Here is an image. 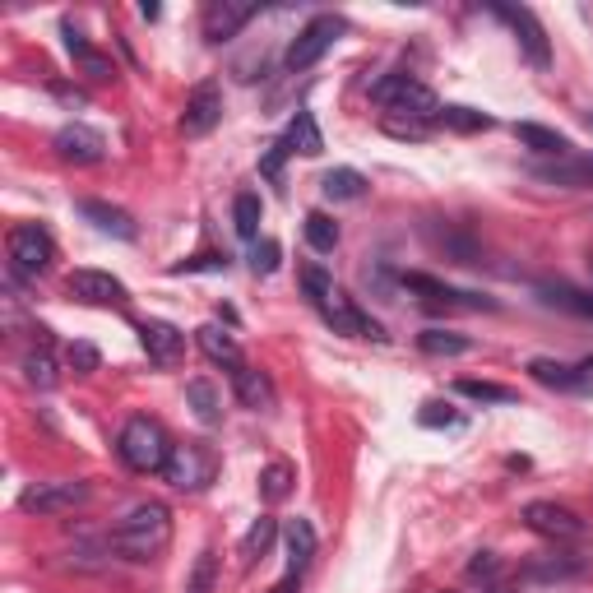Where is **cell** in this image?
Wrapping results in <instances>:
<instances>
[{"label":"cell","instance_id":"f6af8a7d","mask_svg":"<svg viewBox=\"0 0 593 593\" xmlns=\"http://www.w3.org/2000/svg\"><path fill=\"white\" fill-rule=\"evenodd\" d=\"M468 575H473V580H496V575H501L496 552H478V556H473V561H468Z\"/></svg>","mask_w":593,"mask_h":593},{"label":"cell","instance_id":"ac0fdd59","mask_svg":"<svg viewBox=\"0 0 593 593\" xmlns=\"http://www.w3.org/2000/svg\"><path fill=\"white\" fill-rule=\"evenodd\" d=\"M589 371H593V362L566 366V362H552V357H533L529 362V376L538 380V385H547V390H584V385H589Z\"/></svg>","mask_w":593,"mask_h":593},{"label":"cell","instance_id":"681fc988","mask_svg":"<svg viewBox=\"0 0 593 593\" xmlns=\"http://www.w3.org/2000/svg\"><path fill=\"white\" fill-rule=\"evenodd\" d=\"M584 121H589V130H593V116H584Z\"/></svg>","mask_w":593,"mask_h":593},{"label":"cell","instance_id":"6da1fadb","mask_svg":"<svg viewBox=\"0 0 593 593\" xmlns=\"http://www.w3.org/2000/svg\"><path fill=\"white\" fill-rule=\"evenodd\" d=\"M107 543H112L116 556H126V561H153V556H163L167 543H172V510H167L163 501L135 505L112 529Z\"/></svg>","mask_w":593,"mask_h":593},{"label":"cell","instance_id":"f35d334b","mask_svg":"<svg viewBox=\"0 0 593 593\" xmlns=\"http://www.w3.org/2000/svg\"><path fill=\"white\" fill-rule=\"evenodd\" d=\"M228 255H190L181 265H172V274H228Z\"/></svg>","mask_w":593,"mask_h":593},{"label":"cell","instance_id":"8992f818","mask_svg":"<svg viewBox=\"0 0 593 593\" xmlns=\"http://www.w3.org/2000/svg\"><path fill=\"white\" fill-rule=\"evenodd\" d=\"M339 33H343V19H334V14H316V19H311L297 38H292L288 56H283L292 75H297V70H311V65H316L320 56L334 47V42H339Z\"/></svg>","mask_w":593,"mask_h":593},{"label":"cell","instance_id":"5b68a950","mask_svg":"<svg viewBox=\"0 0 593 593\" xmlns=\"http://www.w3.org/2000/svg\"><path fill=\"white\" fill-rule=\"evenodd\" d=\"M163 478L172 482L177 492H204V487L214 482V455H209L200 441L172 445V459H167Z\"/></svg>","mask_w":593,"mask_h":593},{"label":"cell","instance_id":"ffe728a7","mask_svg":"<svg viewBox=\"0 0 593 593\" xmlns=\"http://www.w3.org/2000/svg\"><path fill=\"white\" fill-rule=\"evenodd\" d=\"M79 214L89 218L98 232H107V237L135 241V223H130V214H126V209H116V204H107V200H79Z\"/></svg>","mask_w":593,"mask_h":593},{"label":"cell","instance_id":"ba28073f","mask_svg":"<svg viewBox=\"0 0 593 593\" xmlns=\"http://www.w3.org/2000/svg\"><path fill=\"white\" fill-rule=\"evenodd\" d=\"M89 501V482H38V487H28L24 496H19V510L24 515H70L75 505Z\"/></svg>","mask_w":593,"mask_h":593},{"label":"cell","instance_id":"4316f807","mask_svg":"<svg viewBox=\"0 0 593 593\" xmlns=\"http://www.w3.org/2000/svg\"><path fill=\"white\" fill-rule=\"evenodd\" d=\"M441 126L455 130V135H478V130H492V116L478 112V107H464V102H445Z\"/></svg>","mask_w":593,"mask_h":593},{"label":"cell","instance_id":"7402d4cb","mask_svg":"<svg viewBox=\"0 0 593 593\" xmlns=\"http://www.w3.org/2000/svg\"><path fill=\"white\" fill-rule=\"evenodd\" d=\"M538 297H543L547 306H556V311H570V316H580V320H593V292L589 288H570V283H543V288H538Z\"/></svg>","mask_w":593,"mask_h":593},{"label":"cell","instance_id":"30bf717a","mask_svg":"<svg viewBox=\"0 0 593 593\" xmlns=\"http://www.w3.org/2000/svg\"><path fill=\"white\" fill-rule=\"evenodd\" d=\"M51 144H56V158H61V163H75V167H93V163L107 158V139H102L93 126H84V121L61 126Z\"/></svg>","mask_w":593,"mask_h":593},{"label":"cell","instance_id":"f1b7e54d","mask_svg":"<svg viewBox=\"0 0 593 593\" xmlns=\"http://www.w3.org/2000/svg\"><path fill=\"white\" fill-rule=\"evenodd\" d=\"M538 177L552 181V186H593V153H589V158L556 163V167H538Z\"/></svg>","mask_w":593,"mask_h":593},{"label":"cell","instance_id":"e575fe53","mask_svg":"<svg viewBox=\"0 0 593 593\" xmlns=\"http://www.w3.org/2000/svg\"><path fill=\"white\" fill-rule=\"evenodd\" d=\"M455 390L464 399H478V404H515V390H505L496 380H459Z\"/></svg>","mask_w":593,"mask_h":593},{"label":"cell","instance_id":"7c38bea8","mask_svg":"<svg viewBox=\"0 0 593 593\" xmlns=\"http://www.w3.org/2000/svg\"><path fill=\"white\" fill-rule=\"evenodd\" d=\"M65 288H70V297H79V302H89V306H126L130 302L126 283L112 274H102V269H75V274L65 278Z\"/></svg>","mask_w":593,"mask_h":593},{"label":"cell","instance_id":"44dd1931","mask_svg":"<svg viewBox=\"0 0 593 593\" xmlns=\"http://www.w3.org/2000/svg\"><path fill=\"white\" fill-rule=\"evenodd\" d=\"M515 139L524 144V149L543 153V158H570V139L561 135V130H547V126H533V121H519Z\"/></svg>","mask_w":593,"mask_h":593},{"label":"cell","instance_id":"1f68e13d","mask_svg":"<svg viewBox=\"0 0 593 593\" xmlns=\"http://www.w3.org/2000/svg\"><path fill=\"white\" fill-rule=\"evenodd\" d=\"M186 399H190V408H195V417H200L204 427H214L218 417H223V404H218V390L209 385V380H190V385H186Z\"/></svg>","mask_w":593,"mask_h":593},{"label":"cell","instance_id":"ab89813d","mask_svg":"<svg viewBox=\"0 0 593 593\" xmlns=\"http://www.w3.org/2000/svg\"><path fill=\"white\" fill-rule=\"evenodd\" d=\"M380 130H385V135H394V139H427L431 135L427 121H413V116H385V121H380Z\"/></svg>","mask_w":593,"mask_h":593},{"label":"cell","instance_id":"603a6c76","mask_svg":"<svg viewBox=\"0 0 593 593\" xmlns=\"http://www.w3.org/2000/svg\"><path fill=\"white\" fill-rule=\"evenodd\" d=\"M195 343L204 348V357H209V362H223L228 371H232V366H241V348H237V339H232L223 325L195 329Z\"/></svg>","mask_w":593,"mask_h":593},{"label":"cell","instance_id":"5bb4252c","mask_svg":"<svg viewBox=\"0 0 593 593\" xmlns=\"http://www.w3.org/2000/svg\"><path fill=\"white\" fill-rule=\"evenodd\" d=\"M399 283H404L408 292H417L427 306H473V311H496V302L473 297V292H459V288H445L441 278H431V274H399Z\"/></svg>","mask_w":593,"mask_h":593},{"label":"cell","instance_id":"277c9868","mask_svg":"<svg viewBox=\"0 0 593 593\" xmlns=\"http://www.w3.org/2000/svg\"><path fill=\"white\" fill-rule=\"evenodd\" d=\"M51 260H56V246L38 223L10 228V278H38L51 269Z\"/></svg>","mask_w":593,"mask_h":593},{"label":"cell","instance_id":"cb8c5ba5","mask_svg":"<svg viewBox=\"0 0 593 593\" xmlns=\"http://www.w3.org/2000/svg\"><path fill=\"white\" fill-rule=\"evenodd\" d=\"M19 366H24V380L33 385V390H56V380H61V366H56V357H51L47 343L28 348Z\"/></svg>","mask_w":593,"mask_h":593},{"label":"cell","instance_id":"ee69618b","mask_svg":"<svg viewBox=\"0 0 593 593\" xmlns=\"http://www.w3.org/2000/svg\"><path fill=\"white\" fill-rule=\"evenodd\" d=\"M251 269L255 274H274L278 269V241H255L251 246Z\"/></svg>","mask_w":593,"mask_h":593},{"label":"cell","instance_id":"7bdbcfd3","mask_svg":"<svg viewBox=\"0 0 593 593\" xmlns=\"http://www.w3.org/2000/svg\"><path fill=\"white\" fill-rule=\"evenodd\" d=\"M580 566H584L580 556H561V552H556L552 561H543V566H533V575H543V580H552V575H556V580H561V575H575Z\"/></svg>","mask_w":593,"mask_h":593},{"label":"cell","instance_id":"bcb514c9","mask_svg":"<svg viewBox=\"0 0 593 593\" xmlns=\"http://www.w3.org/2000/svg\"><path fill=\"white\" fill-rule=\"evenodd\" d=\"M288 144H283V139H278V144H269V153H265V163H260V172H265L269 181H278V172H283V158H288Z\"/></svg>","mask_w":593,"mask_h":593},{"label":"cell","instance_id":"c3c4849f","mask_svg":"<svg viewBox=\"0 0 593 593\" xmlns=\"http://www.w3.org/2000/svg\"><path fill=\"white\" fill-rule=\"evenodd\" d=\"M292 589H297V575H288L283 584H274V593H292Z\"/></svg>","mask_w":593,"mask_h":593},{"label":"cell","instance_id":"52a82bcc","mask_svg":"<svg viewBox=\"0 0 593 593\" xmlns=\"http://www.w3.org/2000/svg\"><path fill=\"white\" fill-rule=\"evenodd\" d=\"M524 524H529L533 533L552 538V543H580L584 533H589V524H584L570 505H556V501H529L524 505Z\"/></svg>","mask_w":593,"mask_h":593},{"label":"cell","instance_id":"d590c367","mask_svg":"<svg viewBox=\"0 0 593 593\" xmlns=\"http://www.w3.org/2000/svg\"><path fill=\"white\" fill-rule=\"evenodd\" d=\"M288 492H292V468L269 464L265 473H260V496H265L269 505H278V501H288Z\"/></svg>","mask_w":593,"mask_h":593},{"label":"cell","instance_id":"d4e9b609","mask_svg":"<svg viewBox=\"0 0 593 593\" xmlns=\"http://www.w3.org/2000/svg\"><path fill=\"white\" fill-rule=\"evenodd\" d=\"M283 144H288L292 153H306V158L325 153V135H320L316 116H311V112H297V116H292V126H288V135H283Z\"/></svg>","mask_w":593,"mask_h":593},{"label":"cell","instance_id":"9c48e42d","mask_svg":"<svg viewBox=\"0 0 593 593\" xmlns=\"http://www.w3.org/2000/svg\"><path fill=\"white\" fill-rule=\"evenodd\" d=\"M492 14L515 28L519 47H524V56H529L538 70H547V65H552V42H547V28L533 19V10H524V5H492Z\"/></svg>","mask_w":593,"mask_h":593},{"label":"cell","instance_id":"83f0119b","mask_svg":"<svg viewBox=\"0 0 593 593\" xmlns=\"http://www.w3.org/2000/svg\"><path fill=\"white\" fill-rule=\"evenodd\" d=\"M320 190H325L329 200H362V195H366V177L357 172V167H334V172H325Z\"/></svg>","mask_w":593,"mask_h":593},{"label":"cell","instance_id":"8d00e7d4","mask_svg":"<svg viewBox=\"0 0 593 593\" xmlns=\"http://www.w3.org/2000/svg\"><path fill=\"white\" fill-rule=\"evenodd\" d=\"M214 584H218V556L200 552V561H195V570H190L186 593H214Z\"/></svg>","mask_w":593,"mask_h":593},{"label":"cell","instance_id":"3957f363","mask_svg":"<svg viewBox=\"0 0 593 593\" xmlns=\"http://www.w3.org/2000/svg\"><path fill=\"white\" fill-rule=\"evenodd\" d=\"M116 450H121L126 468H135V473H163L167 459H172V441H167V431L153 417H130L121 427Z\"/></svg>","mask_w":593,"mask_h":593},{"label":"cell","instance_id":"60d3db41","mask_svg":"<svg viewBox=\"0 0 593 593\" xmlns=\"http://www.w3.org/2000/svg\"><path fill=\"white\" fill-rule=\"evenodd\" d=\"M417 422H422V427H459V413L450 404H441V399H431V404H422Z\"/></svg>","mask_w":593,"mask_h":593},{"label":"cell","instance_id":"7dc6e473","mask_svg":"<svg viewBox=\"0 0 593 593\" xmlns=\"http://www.w3.org/2000/svg\"><path fill=\"white\" fill-rule=\"evenodd\" d=\"M56 98H61V102H75V107H84V102H89L79 89H65V84H56Z\"/></svg>","mask_w":593,"mask_h":593},{"label":"cell","instance_id":"484cf974","mask_svg":"<svg viewBox=\"0 0 593 593\" xmlns=\"http://www.w3.org/2000/svg\"><path fill=\"white\" fill-rule=\"evenodd\" d=\"M288 556H292V575H302L311 566V556H316V529H311V519H288Z\"/></svg>","mask_w":593,"mask_h":593},{"label":"cell","instance_id":"4fadbf2b","mask_svg":"<svg viewBox=\"0 0 593 593\" xmlns=\"http://www.w3.org/2000/svg\"><path fill=\"white\" fill-rule=\"evenodd\" d=\"M223 121V89L218 84H200V89L186 98V112H181V135L200 139Z\"/></svg>","mask_w":593,"mask_h":593},{"label":"cell","instance_id":"8fae6325","mask_svg":"<svg viewBox=\"0 0 593 593\" xmlns=\"http://www.w3.org/2000/svg\"><path fill=\"white\" fill-rule=\"evenodd\" d=\"M320 316L329 320V329H334V334H348V339H385V329H380L371 316H362V311L353 306V297H348V292H339V288H334L325 302H320Z\"/></svg>","mask_w":593,"mask_h":593},{"label":"cell","instance_id":"d6a6232c","mask_svg":"<svg viewBox=\"0 0 593 593\" xmlns=\"http://www.w3.org/2000/svg\"><path fill=\"white\" fill-rule=\"evenodd\" d=\"M306 241H311V251H320V255H329L334 246H339V223L329 214H306Z\"/></svg>","mask_w":593,"mask_h":593},{"label":"cell","instance_id":"d6986e66","mask_svg":"<svg viewBox=\"0 0 593 593\" xmlns=\"http://www.w3.org/2000/svg\"><path fill=\"white\" fill-rule=\"evenodd\" d=\"M232 390H237V399L251 413H265V408H274V385H269L265 371H255V366H232Z\"/></svg>","mask_w":593,"mask_h":593},{"label":"cell","instance_id":"4dcf8cb0","mask_svg":"<svg viewBox=\"0 0 593 593\" xmlns=\"http://www.w3.org/2000/svg\"><path fill=\"white\" fill-rule=\"evenodd\" d=\"M417 348L431 357H459L473 348V339H464V334H445V329H422L417 334Z\"/></svg>","mask_w":593,"mask_h":593},{"label":"cell","instance_id":"9a60e30c","mask_svg":"<svg viewBox=\"0 0 593 593\" xmlns=\"http://www.w3.org/2000/svg\"><path fill=\"white\" fill-rule=\"evenodd\" d=\"M251 19H255V5H246V0H209V5H204V38L228 42V38H237Z\"/></svg>","mask_w":593,"mask_h":593},{"label":"cell","instance_id":"7a4b0ae2","mask_svg":"<svg viewBox=\"0 0 593 593\" xmlns=\"http://www.w3.org/2000/svg\"><path fill=\"white\" fill-rule=\"evenodd\" d=\"M371 102L385 107V116H413V121H441V102L436 93L422 84V79L404 75V70H390V75H380L371 84Z\"/></svg>","mask_w":593,"mask_h":593},{"label":"cell","instance_id":"b9f144b4","mask_svg":"<svg viewBox=\"0 0 593 593\" xmlns=\"http://www.w3.org/2000/svg\"><path fill=\"white\" fill-rule=\"evenodd\" d=\"M70 366H75L79 376H89V371H98L102 366V357H98V348H93V343H70Z\"/></svg>","mask_w":593,"mask_h":593},{"label":"cell","instance_id":"2e32d148","mask_svg":"<svg viewBox=\"0 0 593 593\" xmlns=\"http://www.w3.org/2000/svg\"><path fill=\"white\" fill-rule=\"evenodd\" d=\"M139 343H144L149 362H158V366H172L186 353V334L177 325H167V320H144L139 325Z\"/></svg>","mask_w":593,"mask_h":593},{"label":"cell","instance_id":"f546056e","mask_svg":"<svg viewBox=\"0 0 593 593\" xmlns=\"http://www.w3.org/2000/svg\"><path fill=\"white\" fill-rule=\"evenodd\" d=\"M260 195H251V190H241L237 200H232V228H237V237H246V241H255L260 237Z\"/></svg>","mask_w":593,"mask_h":593},{"label":"cell","instance_id":"e0dca14e","mask_svg":"<svg viewBox=\"0 0 593 593\" xmlns=\"http://www.w3.org/2000/svg\"><path fill=\"white\" fill-rule=\"evenodd\" d=\"M61 38H65V51H70V61L79 65V75H89V79H112L116 75V65H112V56H107V51H98L93 47L89 38H84V33H79V28H70L65 24L61 28Z\"/></svg>","mask_w":593,"mask_h":593},{"label":"cell","instance_id":"74e56055","mask_svg":"<svg viewBox=\"0 0 593 593\" xmlns=\"http://www.w3.org/2000/svg\"><path fill=\"white\" fill-rule=\"evenodd\" d=\"M302 292H306V302H311V306H320L329 292H334V278H329L320 265H306L302 269Z\"/></svg>","mask_w":593,"mask_h":593},{"label":"cell","instance_id":"836d02e7","mask_svg":"<svg viewBox=\"0 0 593 593\" xmlns=\"http://www.w3.org/2000/svg\"><path fill=\"white\" fill-rule=\"evenodd\" d=\"M274 538H278V524H274L269 515H260V519L251 524V533L241 538V556H246V561H260V556L274 547Z\"/></svg>","mask_w":593,"mask_h":593}]
</instances>
